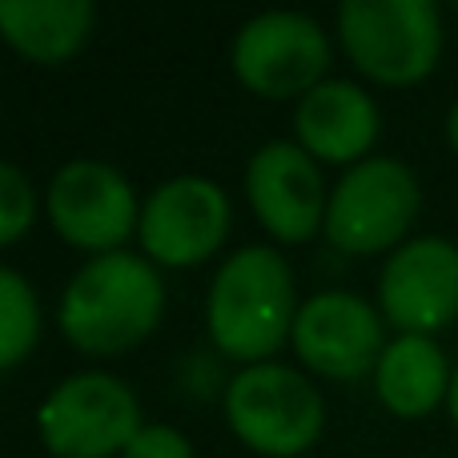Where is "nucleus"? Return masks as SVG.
<instances>
[{
    "instance_id": "f257e3e1",
    "label": "nucleus",
    "mask_w": 458,
    "mask_h": 458,
    "mask_svg": "<svg viewBox=\"0 0 458 458\" xmlns=\"http://www.w3.org/2000/svg\"><path fill=\"white\" fill-rule=\"evenodd\" d=\"M165 285L149 258L129 250L97 253L61 293V330L85 354H121L161 322Z\"/></svg>"
},
{
    "instance_id": "f03ea898",
    "label": "nucleus",
    "mask_w": 458,
    "mask_h": 458,
    "mask_svg": "<svg viewBox=\"0 0 458 458\" xmlns=\"http://www.w3.org/2000/svg\"><path fill=\"white\" fill-rule=\"evenodd\" d=\"M298 298H293V269L269 245H242L217 266L206 298L209 338L225 358L237 362H266L293 330Z\"/></svg>"
},
{
    "instance_id": "7ed1b4c3",
    "label": "nucleus",
    "mask_w": 458,
    "mask_h": 458,
    "mask_svg": "<svg viewBox=\"0 0 458 458\" xmlns=\"http://www.w3.org/2000/svg\"><path fill=\"white\" fill-rule=\"evenodd\" d=\"M346 56L378 85H419L443 56V16L430 0H342Z\"/></svg>"
},
{
    "instance_id": "20e7f679",
    "label": "nucleus",
    "mask_w": 458,
    "mask_h": 458,
    "mask_svg": "<svg viewBox=\"0 0 458 458\" xmlns=\"http://www.w3.org/2000/svg\"><path fill=\"white\" fill-rule=\"evenodd\" d=\"M225 419L250 451L293 458L318 443L326 406L306 374L266 358L233 374L225 386Z\"/></svg>"
},
{
    "instance_id": "39448f33",
    "label": "nucleus",
    "mask_w": 458,
    "mask_h": 458,
    "mask_svg": "<svg viewBox=\"0 0 458 458\" xmlns=\"http://www.w3.org/2000/svg\"><path fill=\"white\" fill-rule=\"evenodd\" d=\"M422 209L419 177L398 157H366L338 177L326 201V237L342 253H394Z\"/></svg>"
},
{
    "instance_id": "423d86ee",
    "label": "nucleus",
    "mask_w": 458,
    "mask_h": 458,
    "mask_svg": "<svg viewBox=\"0 0 458 458\" xmlns=\"http://www.w3.org/2000/svg\"><path fill=\"white\" fill-rule=\"evenodd\" d=\"M37 427L53 458H113L145 422L129 382L105 370H81L40 403Z\"/></svg>"
},
{
    "instance_id": "0eeeda50",
    "label": "nucleus",
    "mask_w": 458,
    "mask_h": 458,
    "mask_svg": "<svg viewBox=\"0 0 458 458\" xmlns=\"http://www.w3.org/2000/svg\"><path fill=\"white\" fill-rule=\"evenodd\" d=\"M330 69V37L306 13L269 8L237 29L233 72L258 97H306Z\"/></svg>"
},
{
    "instance_id": "6e6552de",
    "label": "nucleus",
    "mask_w": 458,
    "mask_h": 458,
    "mask_svg": "<svg viewBox=\"0 0 458 458\" xmlns=\"http://www.w3.org/2000/svg\"><path fill=\"white\" fill-rule=\"evenodd\" d=\"M378 306L398 334L435 338L458 322V245L438 233L403 242L382 266Z\"/></svg>"
},
{
    "instance_id": "1a4fd4ad",
    "label": "nucleus",
    "mask_w": 458,
    "mask_h": 458,
    "mask_svg": "<svg viewBox=\"0 0 458 458\" xmlns=\"http://www.w3.org/2000/svg\"><path fill=\"white\" fill-rule=\"evenodd\" d=\"M48 217L69 245L113 253L141 222L129 177L109 161L77 157L48 182Z\"/></svg>"
},
{
    "instance_id": "9d476101",
    "label": "nucleus",
    "mask_w": 458,
    "mask_h": 458,
    "mask_svg": "<svg viewBox=\"0 0 458 458\" xmlns=\"http://www.w3.org/2000/svg\"><path fill=\"white\" fill-rule=\"evenodd\" d=\"M386 318L350 290H322L306 298L293 318V350L326 378H362L386 350Z\"/></svg>"
},
{
    "instance_id": "9b49d317",
    "label": "nucleus",
    "mask_w": 458,
    "mask_h": 458,
    "mask_svg": "<svg viewBox=\"0 0 458 458\" xmlns=\"http://www.w3.org/2000/svg\"><path fill=\"white\" fill-rule=\"evenodd\" d=\"M229 198L217 182L198 174L169 177L141 206V245L161 266H198L214 258L229 233Z\"/></svg>"
},
{
    "instance_id": "f8f14e48",
    "label": "nucleus",
    "mask_w": 458,
    "mask_h": 458,
    "mask_svg": "<svg viewBox=\"0 0 458 458\" xmlns=\"http://www.w3.org/2000/svg\"><path fill=\"white\" fill-rule=\"evenodd\" d=\"M245 193L258 222L277 242H306L326 222V193L322 169L314 165L301 145L266 141L245 165Z\"/></svg>"
},
{
    "instance_id": "ddd939ff",
    "label": "nucleus",
    "mask_w": 458,
    "mask_h": 458,
    "mask_svg": "<svg viewBox=\"0 0 458 458\" xmlns=\"http://www.w3.org/2000/svg\"><path fill=\"white\" fill-rule=\"evenodd\" d=\"M298 145L314 161H334V165H358L370 157V145L378 141V105L354 81H322L298 101L293 113Z\"/></svg>"
},
{
    "instance_id": "4468645a",
    "label": "nucleus",
    "mask_w": 458,
    "mask_h": 458,
    "mask_svg": "<svg viewBox=\"0 0 458 458\" xmlns=\"http://www.w3.org/2000/svg\"><path fill=\"white\" fill-rule=\"evenodd\" d=\"M451 374L454 366L446 362L435 338L398 334L394 342H386L378 366H374V390L394 419H427L451 394Z\"/></svg>"
},
{
    "instance_id": "2eb2a0df",
    "label": "nucleus",
    "mask_w": 458,
    "mask_h": 458,
    "mask_svg": "<svg viewBox=\"0 0 458 458\" xmlns=\"http://www.w3.org/2000/svg\"><path fill=\"white\" fill-rule=\"evenodd\" d=\"M93 16L89 0H0V37L29 61L61 64L89 40Z\"/></svg>"
},
{
    "instance_id": "dca6fc26",
    "label": "nucleus",
    "mask_w": 458,
    "mask_h": 458,
    "mask_svg": "<svg viewBox=\"0 0 458 458\" xmlns=\"http://www.w3.org/2000/svg\"><path fill=\"white\" fill-rule=\"evenodd\" d=\"M40 338V301L29 277L0 266V370L24 362Z\"/></svg>"
},
{
    "instance_id": "f3484780",
    "label": "nucleus",
    "mask_w": 458,
    "mask_h": 458,
    "mask_svg": "<svg viewBox=\"0 0 458 458\" xmlns=\"http://www.w3.org/2000/svg\"><path fill=\"white\" fill-rule=\"evenodd\" d=\"M32 217H37L32 182L13 165V161H0V245H8L21 233H29Z\"/></svg>"
},
{
    "instance_id": "a211bd4d",
    "label": "nucleus",
    "mask_w": 458,
    "mask_h": 458,
    "mask_svg": "<svg viewBox=\"0 0 458 458\" xmlns=\"http://www.w3.org/2000/svg\"><path fill=\"white\" fill-rule=\"evenodd\" d=\"M121 458H193V446H190V438L177 427H169V422H145V427L129 438Z\"/></svg>"
},
{
    "instance_id": "6ab92c4d",
    "label": "nucleus",
    "mask_w": 458,
    "mask_h": 458,
    "mask_svg": "<svg viewBox=\"0 0 458 458\" xmlns=\"http://www.w3.org/2000/svg\"><path fill=\"white\" fill-rule=\"evenodd\" d=\"M446 411H451V422L458 427V362H454V374H451V394H446Z\"/></svg>"
},
{
    "instance_id": "aec40b11",
    "label": "nucleus",
    "mask_w": 458,
    "mask_h": 458,
    "mask_svg": "<svg viewBox=\"0 0 458 458\" xmlns=\"http://www.w3.org/2000/svg\"><path fill=\"white\" fill-rule=\"evenodd\" d=\"M446 141H451V149L458 153V101L451 105V113H446Z\"/></svg>"
}]
</instances>
